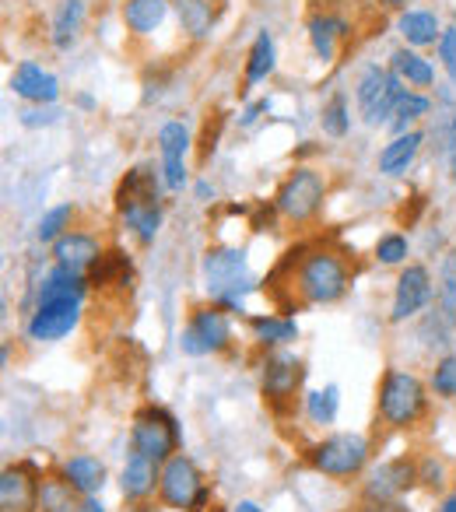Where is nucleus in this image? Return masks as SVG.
Listing matches in <instances>:
<instances>
[{
    "label": "nucleus",
    "instance_id": "cd10ccee",
    "mask_svg": "<svg viewBox=\"0 0 456 512\" xmlns=\"http://www.w3.org/2000/svg\"><path fill=\"white\" fill-rule=\"evenodd\" d=\"M179 15V25L190 39H207L214 29V8L211 0H169Z\"/></svg>",
    "mask_w": 456,
    "mask_h": 512
},
{
    "label": "nucleus",
    "instance_id": "5701e85b",
    "mask_svg": "<svg viewBox=\"0 0 456 512\" xmlns=\"http://www.w3.org/2000/svg\"><path fill=\"white\" fill-rule=\"evenodd\" d=\"M169 15V0H123V25L134 36H148Z\"/></svg>",
    "mask_w": 456,
    "mask_h": 512
},
{
    "label": "nucleus",
    "instance_id": "ddd939ff",
    "mask_svg": "<svg viewBox=\"0 0 456 512\" xmlns=\"http://www.w3.org/2000/svg\"><path fill=\"white\" fill-rule=\"evenodd\" d=\"M302 379H306V365H302V358L288 355V351H278V355H271L260 365V386H264V397L274 400V404L292 400L299 393Z\"/></svg>",
    "mask_w": 456,
    "mask_h": 512
},
{
    "label": "nucleus",
    "instance_id": "4d7b16f0",
    "mask_svg": "<svg viewBox=\"0 0 456 512\" xmlns=\"http://www.w3.org/2000/svg\"><path fill=\"white\" fill-rule=\"evenodd\" d=\"M453 323H456V320H453Z\"/></svg>",
    "mask_w": 456,
    "mask_h": 512
},
{
    "label": "nucleus",
    "instance_id": "412c9836",
    "mask_svg": "<svg viewBox=\"0 0 456 512\" xmlns=\"http://www.w3.org/2000/svg\"><path fill=\"white\" fill-rule=\"evenodd\" d=\"M421 144H425V134H421V130L393 137V141L379 151V172H383V176H400V172H407V165L418 158Z\"/></svg>",
    "mask_w": 456,
    "mask_h": 512
},
{
    "label": "nucleus",
    "instance_id": "58836bf2",
    "mask_svg": "<svg viewBox=\"0 0 456 512\" xmlns=\"http://www.w3.org/2000/svg\"><path fill=\"white\" fill-rule=\"evenodd\" d=\"M435 397H456V355H446L432 372Z\"/></svg>",
    "mask_w": 456,
    "mask_h": 512
},
{
    "label": "nucleus",
    "instance_id": "4468645a",
    "mask_svg": "<svg viewBox=\"0 0 456 512\" xmlns=\"http://www.w3.org/2000/svg\"><path fill=\"white\" fill-rule=\"evenodd\" d=\"M418 481V463L411 456H397V460H386L365 477L362 495L369 502H390V498H400L411 484Z\"/></svg>",
    "mask_w": 456,
    "mask_h": 512
},
{
    "label": "nucleus",
    "instance_id": "e433bc0d",
    "mask_svg": "<svg viewBox=\"0 0 456 512\" xmlns=\"http://www.w3.org/2000/svg\"><path fill=\"white\" fill-rule=\"evenodd\" d=\"M439 302L442 313L456 320V253H446L439 264Z\"/></svg>",
    "mask_w": 456,
    "mask_h": 512
},
{
    "label": "nucleus",
    "instance_id": "c85d7f7f",
    "mask_svg": "<svg viewBox=\"0 0 456 512\" xmlns=\"http://www.w3.org/2000/svg\"><path fill=\"white\" fill-rule=\"evenodd\" d=\"M274 60H278V50H274V36H271V32H257V39H253V46H250V60H246L243 92L271 78V74H274Z\"/></svg>",
    "mask_w": 456,
    "mask_h": 512
},
{
    "label": "nucleus",
    "instance_id": "3c124183",
    "mask_svg": "<svg viewBox=\"0 0 456 512\" xmlns=\"http://www.w3.org/2000/svg\"><path fill=\"white\" fill-rule=\"evenodd\" d=\"M197 197H200V200H207V197H214V190H211L207 183H197Z\"/></svg>",
    "mask_w": 456,
    "mask_h": 512
},
{
    "label": "nucleus",
    "instance_id": "f8f14e48",
    "mask_svg": "<svg viewBox=\"0 0 456 512\" xmlns=\"http://www.w3.org/2000/svg\"><path fill=\"white\" fill-rule=\"evenodd\" d=\"M186 151H190V130L179 120L162 123L158 130V155H162V186L179 193L186 186Z\"/></svg>",
    "mask_w": 456,
    "mask_h": 512
},
{
    "label": "nucleus",
    "instance_id": "a19ab883",
    "mask_svg": "<svg viewBox=\"0 0 456 512\" xmlns=\"http://www.w3.org/2000/svg\"><path fill=\"white\" fill-rule=\"evenodd\" d=\"M439 60H442V67H446L449 81L456 85V25L442 29V39H439Z\"/></svg>",
    "mask_w": 456,
    "mask_h": 512
},
{
    "label": "nucleus",
    "instance_id": "7c9ffc66",
    "mask_svg": "<svg viewBox=\"0 0 456 512\" xmlns=\"http://www.w3.org/2000/svg\"><path fill=\"white\" fill-rule=\"evenodd\" d=\"M250 330L267 348H281V344H292L299 337V327H295L292 316H253Z\"/></svg>",
    "mask_w": 456,
    "mask_h": 512
},
{
    "label": "nucleus",
    "instance_id": "20e7f679",
    "mask_svg": "<svg viewBox=\"0 0 456 512\" xmlns=\"http://www.w3.org/2000/svg\"><path fill=\"white\" fill-rule=\"evenodd\" d=\"M428 393L414 372L390 369L379 383V418L390 428H411L425 414Z\"/></svg>",
    "mask_w": 456,
    "mask_h": 512
},
{
    "label": "nucleus",
    "instance_id": "4be33fe9",
    "mask_svg": "<svg viewBox=\"0 0 456 512\" xmlns=\"http://www.w3.org/2000/svg\"><path fill=\"white\" fill-rule=\"evenodd\" d=\"M88 292V274L67 271V267H53L43 281H39L36 302H50V299H85Z\"/></svg>",
    "mask_w": 456,
    "mask_h": 512
},
{
    "label": "nucleus",
    "instance_id": "09e8293b",
    "mask_svg": "<svg viewBox=\"0 0 456 512\" xmlns=\"http://www.w3.org/2000/svg\"><path fill=\"white\" fill-rule=\"evenodd\" d=\"M439 512H456V491H453V495H446V498H442Z\"/></svg>",
    "mask_w": 456,
    "mask_h": 512
},
{
    "label": "nucleus",
    "instance_id": "dca6fc26",
    "mask_svg": "<svg viewBox=\"0 0 456 512\" xmlns=\"http://www.w3.org/2000/svg\"><path fill=\"white\" fill-rule=\"evenodd\" d=\"M11 92H15L18 99L32 102V106H57L60 81H57V74L43 71V67L32 64V60H22V64L15 67V74H11Z\"/></svg>",
    "mask_w": 456,
    "mask_h": 512
},
{
    "label": "nucleus",
    "instance_id": "39448f33",
    "mask_svg": "<svg viewBox=\"0 0 456 512\" xmlns=\"http://www.w3.org/2000/svg\"><path fill=\"white\" fill-rule=\"evenodd\" d=\"M158 498L169 509L179 512H204L211 502V488L200 477L197 463L186 453H176L172 460L162 463V481H158Z\"/></svg>",
    "mask_w": 456,
    "mask_h": 512
},
{
    "label": "nucleus",
    "instance_id": "603ef678",
    "mask_svg": "<svg viewBox=\"0 0 456 512\" xmlns=\"http://www.w3.org/2000/svg\"><path fill=\"white\" fill-rule=\"evenodd\" d=\"M78 102H81V106H85V109H92V106H95L92 95H78Z\"/></svg>",
    "mask_w": 456,
    "mask_h": 512
},
{
    "label": "nucleus",
    "instance_id": "f3484780",
    "mask_svg": "<svg viewBox=\"0 0 456 512\" xmlns=\"http://www.w3.org/2000/svg\"><path fill=\"white\" fill-rule=\"evenodd\" d=\"M39 481L29 467H8L0 474V509L4 512H39Z\"/></svg>",
    "mask_w": 456,
    "mask_h": 512
},
{
    "label": "nucleus",
    "instance_id": "79ce46f5",
    "mask_svg": "<svg viewBox=\"0 0 456 512\" xmlns=\"http://www.w3.org/2000/svg\"><path fill=\"white\" fill-rule=\"evenodd\" d=\"M418 481H425L428 488H442L446 484V467L435 456H428V460L418 463Z\"/></svg>",
    "mask_w": 456,
    "mask_h": 512
},
{
    "label": "nucleus",
    "instance_id": "5fc2aeb1",
    "mask_svg": "<svg viewBox=\"0 0 456 512\" xmlns=\"http://www.w3.org/2000/svg\"><path fill=\"white\" fill-rule=\"evenodd\" d=\"M211 512H228V509H221V505H211Z\"/></svg>",
    "mask_w": 456,
    "mask_h": 512
},
{
    "label": "nucleus",
    "instance_id": "6ab92c4d",
    "mask_svg": "<svg viewBox=\"0 0 456 512\" xmlns=\"http://www.w3.org/2000/svg\"><path fill=\"white\" fill-rule=\"evenodd\" d=\"M158 481H162V463L148 460V456L130 449L127 467H123V474H120L123 498H127V502H148V498L155 495Z\"/></svg>",
    "mask_w": 456,
    "mask_h": 512
},
{
    "label": "nucleus",
    "instance_id": "4c0bfd02",
    "mask_svg": "<svg viewBox=\"0 0 456 512\" xmlns=\"http://www.w3.org/2000/svg\"><path fill=\"white\" fill-rule=\"evenodd\" d=\"M376 260L379 264H386V267H397V264H404L407 260V239L404 235H383V239L376 242Z\"/></svg>",
    "mask_w": 456,
    "mask_h": 512
},
{
    "label": "nucleus",
    "instance_id": "72a5a7b5",
    "mask_svg": "<svg viewBox=\"0 0 456 512\" xmlns=\"http://www.w3.org/2000/svg\"><path fill=\"white\" fill-rule=\"evenodd\" d=\"M425 113H428V99H425V95H418V92H407L404 99H400V106H397V113H393V120H390L393 137H400V134H411V130H414V123H418Z\"/></svg>",
    "mask_w": 456,
    "mask_h": 512
},
{
    "label": "nucleus",
    "instance_id": "0eeeda50",
    "mask_svg": "<svg viewBox=\"0 0 456 512\" xmlns=\"http://www.w3.org/2000/svg\"><path fill=\"white\" fill-rule=\"evenodd\" d=\"M179 425L165 407H141L130 425V449L155 463H165L179 453Z\"/></svg>",
    "mask_w": 456,
    "mask_h": 512
},
{
    "label": "nucleus",
    "instance_id": "473e14b6",
    "mask_svg": "<svg viewBox=\"0 0 456 512\" xmlns=\"http://www.w3.org/2000/svg\"><path fill=\"white\" fill-rule=\"evenodd\" d=\"M337 407H341V390L337 386L306 393V414L313 425H330L337 418Z\"/></svg>",
    "mask_w": 456,
    "mask_h": 512
},
{
    "label": "nucleus",
    "instance_id": "1a4fd4ad",
    "mask_svg": "<svg viewBox=\"0 0 456 512\" xmlns=\"http://www.w3.org/2000/svg\"><path fill=\"white\" fill-rule=\"evenodd\" d=\"M323 197H327L323 176L313 169H306V165H299V169L288 172L285 183H281L278 193H274V211L288 221H309L323 207Z\"/></svg>",
    "mask_w": 456,
    "mask_h": 512
},
{
    "label": "nucleus",
    "instance_id": "7ed1b4c3",
    "mask_svg": "<svg viewBox=\"0 0 456 512\" xmlns=\"http://www.w3.org/2000/svg\"><path fill=\"white\" fill-rule=\"evenodd\" d=\"M204 285L214 306L221 309H243V295L250 292V278H246V249L239 246H218L204 253Z\"/></svg>",
    "mask_w": 456,
    "mask_h": 512
},
{
    "label": "nucleus",
    "instance_id": "f03ea898",
    "mask_svg": "<svg viewBox=\"0 0 456 512\" xmlns=\"http://www.w3.org/2000/svg\"><path fill=\"white\" fill-rule=\"evenodd\" d=\"M292 288L309 306H330L348 292V264L330 249H313L295 271Z\"/></svg>",
    "mask_w": 456,
    "mask_h": 512
},
{
    "label": "nucleus",
    "instance_id": "423d86ee",
    "mask_svg": "<svg viewBox=\"0 0 456 512\" xmlns=\"http://www.w3.org/2000/svg\"><path fill=\"white\" fill-rule=\"evenodd\" d=\"M404 95H407V88H404V81H400V74L386 71V67H376V64L365 67L355 88L358 109H362V120L369 123V127L390 123Z\"/></svg>",
    "mask_w": 456,
    "mask_h": 512
},
{
    "label": "nucleus",
    "instance_id": "f704fd0d",
    "mask_svg": "<svg viewBox=\"0 0 456 512\" xmlns=\"http://www.w3.org/2000/svg\"><path fill=\"white\" fill-rule=\"evenodd\" d=\"M71 221H74V207L71 204H57L39 218V228H36V239L39 242H57L60 235L71 232Z\"/></svg>",
    "mask_w": 456,
    "mask_h": 512
},
{
    "label": "nucleus",
    "instance_id": "a211bd4d",
    "mask_svg": "<svg viewBox=\"0 0 456 512\" xmlns=\"http://www.w3.org/2000/svg\"><path fill=\"white\" fill-rule=\"evenodd\" d=\"M102 253H106V249L88 232H67L53 242V260H57V267H67V271H78V274L92 271Z\"/></svg>",
    "mask_w": 456,
    "mask_h": 512
},
{
    "label": "nucleus",
    "instance_id": "c9c22d12",
    "mask_svg": "<svg viewBox=\"0 0 456 512\" xmlns=\"http://www.w3.org/2000/svg\"><path fill=\"white\" fill-rule=\"evenodd\" d=\"M323 134L330 137H344L351 130V116H348V99L344 95H330V102L323 106Z\"/></svg>",
    "mask_w": 456,
    "mask_h": 512
},
{
    "label": "nucleus",
    "instance_id": "aec40b11",
    "mask_svg": "<svg viewBox=\"0 0 456 512\" xmlns=\"http://www.w3.org/2000/svg\"><path fill=\"white\" fill-rule=\"evenodd\" d=\"M348 39V22L334 11H323V15H313L309 18V43H313V53L330 64L337 57V46Z\"/></svg>",
    "mask_w": 456,
    "mask_h": 512
},
{
    "label": "nucleus",
    "instance_id": "9b49d317",
    "mask_svg": "<svg viewBox=\"0 0 456 512\" xmlns=\"http://www.w3.org/2000/svg\"><path fill=\"white\" fill-rule=\"evenodd\" d=\"M81 306L85 299H50V302H36L29 323H25V334L32 341H64L74 327L81 323Z\"/></svg>",
    "mask_w": 456,
    "mask_h": 512
},
{
    "label": "nucleus",
    "instance_id": "ea45409f",
    "mask_svg": "<svg viewBox=\"0 0 456 512\" xmlns=\"http://www.w3.org/2000/svg\"><path fill=\"white\" fill-rule=\"evenodd\" d=\"M60 116L64 113H60L57 106H32V109H25V113H18V123L29 127V130H36V127H53Z\"/></svg>",
    "mask_w": 456,
    "mask_h": 512
},
{
    "label": "nucleus",
    "instance_id": "c756f323",
    "mask_svg": "<svg viewBox=\"0 0 456 512\" xmlns=\"http://www.w3.org/2000/svg\"><path fill=\"white\" fill-rule=\"evenodd\" d=\"M390 64H393V71L400 74V81H407V85H414V88H428L435 81L432 60H425L418 50L400 46V50H393Z\"/></svg>",
    "mask_w": 456,
    "mask_h": 512
},
{
    "label": "nucleus",
    "instance_id": "2f4dec72",
    "mask_svg": "<svg viewBox=\"0 0 456 512\" xmlns=\"http://www.w3.org/2000/svg\"><path fill=\"white\" fill-rule=\"evenodd\" d=\"M130 281V260L120 249H106L99 256V264L88 271V285L92 288H106V285H127Z\"/></svg>",
    "mask_w": 456,
    "mask_h": 512
},
{
    "label": "nucleus",
    "instance_id": "49530a36",
    "mask_svg": "<svg viewBox=\"0 0 456 512\" xmlns=\"http://www.w3.org/2000/svg\"><path fill=\"white\" fill-rule=\"evenodd\" d=\"M81 512H106V505H102L95 495H85V502H81Z\"/></svg>",
    "mask_w": 456,
    "mask_h": 512
},
{
    "label": "nucleus",
    "instance_id": "6e6552de",
    "mask_svg": "<svg viewBox=\"0 0 456 512\" xmlns=\"http://www.w3.org/2000/svg\"><path fill=\"white\" fill-rule=\"evenodd\" d=\"M309 463L327 477H355L369 463V439L358 432L327 435V439L309 449Z\"/></svg>",
    "mask_w": 456,
    "mask_h": 512
},
{
    "label": "nucleus",
    "instance_id": "6e6d98bb",
    "mask_svg": "<svg viewBox=\"0 0 456 512\" xmlns=\"http://www.w3.org/2000/svg\"><path fill=\"white\" fill-rule=\"evenodd\" d=\"M453 400H456V397H453Z\"/></svg>",
    "mask_w": 456,
    "mask_h": 512
},
{
    "label": "nucleus",
    "instance_id": "b1692460",
    "mask_svg": "<svg viewBox=\"0 0 456 512\" xmlns=\"http://www.w3.org/2000/svg\"><path fill=\"white\" fill-rule=\"evenodd\" d=\"M64 477L81 491V495H99L102 484H106V463L99 456L78 453L64 463Z\"/></svg>",
    "mask_w": 456,
    "mask_h": 512
},
{
    "label": "nucleus",
    "instance_id": "37998d69",
    "mask_svg": "<svg viewBox=\"0 0 456 512\" xmlns=\"http://www.w3.org/2000/svg\"><path fill=\"white\" fill-rule=\"evenodd\" d=\"M358 512H411V509H407V505H400L397 498H390V502H369V498H365Z\"/></svg>",
    "mask_w": 456,
    "mask_h": 512
},
{
    "label": "nucleus",
    "instance_id": "393cba45",
    "mask_svg": "<svg viewBox=\"0 0 456 512\" xmlns=\"http://www.w3.org/2000/svg\"><path fill=\"white\" fill-rule=\"evenodd\" d=\"M397 29H400V36H404V43L414 46V50H421V46H439V39H442L439 18H435L432 11H404V15L397 18Z\"/></svg>",
    "mask_w": 456,
    "mask_h": 512
},
{
    "label": "nucleus",
    "instance_id": "de8ad7c7",
    "mask_svg": "<svg viewBox=\"0 0 456 512\" xmlns=\"http://www.w3.org/2000/svg\"><path fill=\"white\" fill-rule=\"evenodd\" d=\"M232 512H264V509H260V505L253 502V498H243V502H239V505H236V509H232Z\"/></svg>",
    "mask_w": 456,
    "mask_h": 512
},
{
    "label": "nucleus",
    "instance_id": "c03bdc74",
    "mask_svg": "<svg viewBox=\"0 0 456 512\" xmlns=\"http://www.w3.org/2000/svg\"><path fill=\"white\" fill-rule=\"evenodd\" d=\"M267 109H271V102L267 99H260V102H253V106H246V113H243V127H250V123H257L260 120V113H267Z\"/></svg>",
    "mask_w": 456,
    "mask_h": 512
},
{
    "label": "nucleus",
    "instance_id": "2eb2a0df",
    "mask_svg": "<svg viewBox=\"0 0 456 512\" xmlns=\"http://www.w3.org/2000/svg\"><path fill=\"white\" fill-rule=\"evenodd\" d=\"M432 299V278H428V267L421 264H407L397 278V292H393V309H390V320L393 323H404L411 316H418L421 309L428 306Z\"/></svg>",
    "mask_w": 456,
    "mask_h": 512
},
{
    "label": "nucleus",
    "instance_id": "864d4df0",
    "mask_svg": "<svg viewBox=\"0 0 456 512\" xmlns=\"http://www.w3.org/2000/svg\"><path fill=\"white\" fill-rule=\"evenodd\" d=\"M383 4H386V8H404L407 0H383Z\"/></svg>",
    "mask_w": 456,
    "mask_h": 512
},
{
    "label": "nucleus",
    "instance_id": "8fccbe9b",
    "mask_svg": "<svg viewBox=\"0 0 456 512\" xmlns=\"http://www.w3.org/2000/svg\"><path fill=\"white\" fill-rule=\"evenodd\" d=\"M123 512H155V509H151L148 502H130V505H127V509H123Z\"/></svg>",
    "mask_w": 456,
    "mask_h": 512
},
{
    "label": "nucleus",
    "instance_id": "a18cd8bd",
    "mask_svg": "<svg viewBox=\"0 0 456 512\" xmlns=\"http://www.w3.org/2000/svg\"><path fill=\"white\" fill-rule=\"evenodd\" d=\"M449 169H453V179H456V113H453V123H449Z\"/></svg>",
    "mask_w": 456,
    "mask_h": 512
},
{
    "label": "nucleus",
    "instance_id": "9d476101",
    "mask_svg": "<svg viewBox=\"0 0 456 512\" xmlns=\"http://www.w3.org/2000/svg\"><path fill=\"white\" fill-rule=\"evenodd\" d=\"M232 344V323H228L225 309L221 306H200L190 313L183 337H179V348L183 355L200 358V355H218Z\"/></svg>",
    "mask_w": 456,
    "mask_h": 512
},
{
    "label": "nucleus",
    "instance_id": "f257e3e1",
    "mask_svg": "<svg viewBox=\"0 0 456 512\" xmlns=\"http://www.w3.org/2000/svg\"><path fill=\"white\" fill-rule=\"evenodd\" d=\"M116 211L127 221L137 242L148 246L162 228V200H158V176L148 165H137L116 186Z\"/></svg>",
    "mask_w": 456,
    "mask_h": 512
},
{
    "label": "nucleus",
    "instance_id": "bb28decb",
    "mask_svg": "<svg viewBox=\"0 0 456 512\" xmlns=\"http://www.w3.org/2000/svg\"><path fill=\"white\" fill-rule=\"evenodd\" d=\"M85 25V0H60L57 15H53V46L57 50H71L78 43V32Z\"/></svg>",
    "mask_w": 456,
    "mask_h": 512
},
{
    "label": "nucleus",
    "instance_id": "a878e982",
    "mask_svg": "<svg viewBox=\"0 0 456 512\" xmlns=\"http://www.w3.org/2000/svg\"><path fill=\"white\" fill-rule=\"evenodd\" d=\"M81 491L67 481L64 474L60 477H43L39 481V512H81V502L78 498Z\"/></svg>",
    "mask_w": 456,
    "mask_h": 512
}]
</instances>
